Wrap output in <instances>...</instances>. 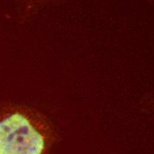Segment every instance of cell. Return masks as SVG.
<instances>
[{"instance_id": "cell-4", "label": "cell", "mask_w": 154, "mask_h": 154, "mask_svg": "<svg viewBox=\"0 0 154 154\" xmlns=\"http://www.w3.org/2000/svg\"><path fill=\"white\" fill-rule=\"evenodd\" d=\"M152 1H153V2H154V0H152Z\"/></svg>"}, {"instance_id": "cell-2", "label": "cell", "mask_w": 154, "mask_h": 154, "mask_svg": "<svg viewBox=\"0 0 154 154\" xmlns=\"http://www.w3.org/2000/svg\"><path fill=\"white\" fill-rule=\"evenodd\" d=\"M26 14H31L51 0H20Z\"/></svg>"}, {"instance_id": "cell-1", "label": "cell", "mask_w": 154, "mask_h": 154, "mask_svg": "<svg viewBox=\"0 0 154 154\" xmlns=\"http://www.w3.org/2000/svg\"><path fill=\"white\" fill-rule=\"evenodd\" d=\"M55 135L51 123L39 111L0 103V154H50Z\"/></svg>"}, {"instance_id": "cell-3", "label": "cell", "mask_w": 154, "mask_h": 154, "mask_svg": "<svg viewBox=\"0 0 154 154\" xmlns=\"http://www.w3.org/2000/svg\"><path fill=\"white\" fill-rule=\"evenodd\" d=\"M150 104H151V106L154 108V97H153V99H152V100L150 101Z\"/></svg>"}]
</instances>
